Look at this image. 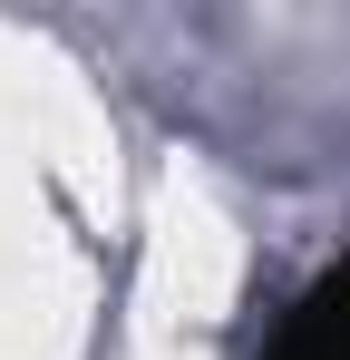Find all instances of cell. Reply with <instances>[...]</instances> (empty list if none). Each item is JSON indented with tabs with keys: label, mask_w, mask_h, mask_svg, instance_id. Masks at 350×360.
Instances as JSON below:
<instances>
[{
	"label": "cell",
	"mask_w": 350,
	"mask_h": 360,
	"mask_svg": "<svg viewBox=\"0 0 350 360\" xmlns=\"http://www.w3.org/2000/svg\"><path fill=\"white\" fill-rule=\"evenodd\" d=\"M263 360H350V263L321 273V283L283 311V331H273Z\"/></svg>",
	"instance_id": "cell-1"
}]
</instances>
